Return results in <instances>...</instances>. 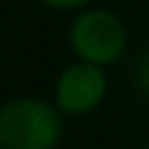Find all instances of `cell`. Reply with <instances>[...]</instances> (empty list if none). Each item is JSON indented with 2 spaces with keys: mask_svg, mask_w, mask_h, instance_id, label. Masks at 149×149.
<instances>
[{
  "mask_svg": "<svg viewBox=\"0 0 149 149\" xmlns=\"http://www.w3.org/2000/svg\"><path fill=\"white\" fill-rule=\"evenodd\" d=\"M60 131V113L45 100L18 97L0 107V149H55Z\"/></svg>",
  "mask_w": 149,
  "mask_h": 149,
  "instance_id": "cell-1",
  "label": "cell"
},
{
  "mask_svg": "<svg viewBox=\"0 0 149 149\" xmlns=\"http://www.w3.org/2000/svg\"><path fill=\"white\" fill-rule=\"evenodd\" d=\"M68 42L79 60L105 68L123 55L128 34L118 13L107 8H89V10H81L71 21Z\"/></svg>",
  "mask_w": 149,
  "mask_h": 149,
  "instance_id": "cell-2",
  "label": "cell"
},
{
  "mask_svg": "<svg viewBox=\"0 0 149 149\" xmlns=\"http://www.w3.org/2000/svg\"><path fill=\"white\" fill-rule=\"evenodd\" d=\"M107 92V76L102 65L76 60L71 63L55 84V107L65 115H84L94 110Z\"/></svg>",
  "mask_w": 149,
  "mask_h": 149,
  "instance_id": "cell-3",
  "label": "cell"
},
{
  "mask_svg": "<svg viewBox=\"0 0 149 149\" xmlns=\"http://www.w3.org/2000/svg\"><path fill=\"white\" fill-rule=\"evenodd\" d=\"M136 89L141 92V97L149 102V50L144 52V58L136 65Z\"/></svg>",
  "mask_w": 149,
  "mask_h": 149,
  "instance_id": "cell-4",
  "label": "cell"
},
{
  "mask_svg": "<svg viewBox=\"0 0 149 149\" xmlns=\"http://www.w3.org/2000/svg\"><path fill=\"white\" fill-rule=\"evenodd\" d=\"M39 3H45V5H50V8L71 10V8H84V5H89L92 0H39Z\"/></svg>",
  "mask_w": 149,
  "mask_h": 149,
  "instance_id": "cell-5",
  "label": "cell"
}]
</instances>
